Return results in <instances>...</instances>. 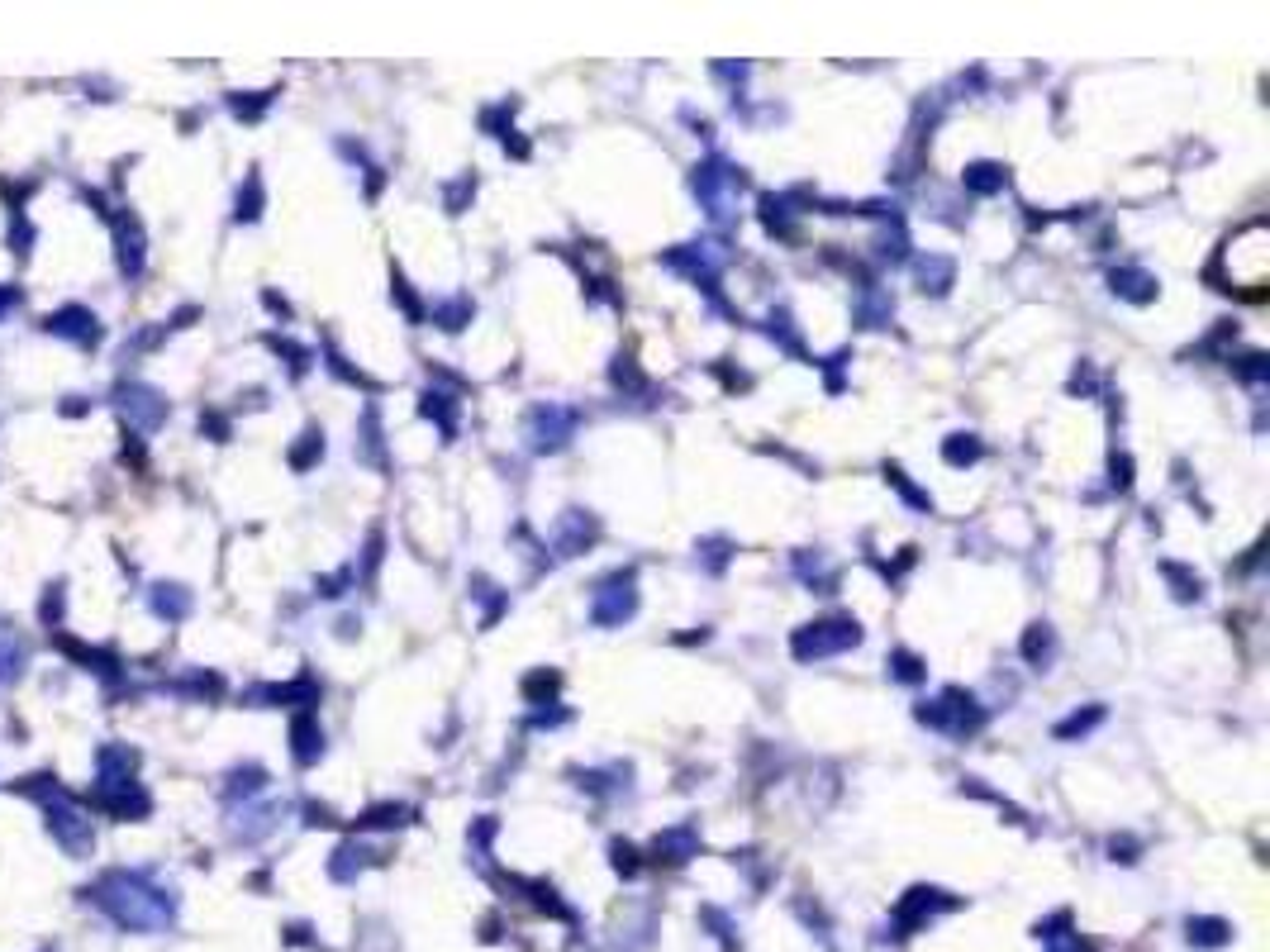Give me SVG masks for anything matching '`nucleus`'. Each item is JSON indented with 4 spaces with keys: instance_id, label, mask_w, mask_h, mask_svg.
<instances>
[{
    "instance_id": "nucleus-2",
    "label": "nucleus",
    "mask_w": 1270,
    "mask_h": 952,
    "mask_svg": "<svg viewBox=\"0 0 1270 952\" xmlns=\"http://www.w3.org/2000/svg\"><path fill=\"white\" fill-rule=\"evenodd\" d=\"M15 300H20V291H0V315H5V310H10Z\"/></svg>"
},
{
    "instance_id": "nucleus-1",
    "label": "nucleus",
    "mask_w": 1270,
    "mask_h": 952,
    "mask_svg": "<svg viewBox=\"0 0 1270 952\" xmlns=\"http://www.w3.org/2000/svg\"><path fill=\"white\" fill-rule=\"evenodd\" d=\"M48 329H53V333H67V338H81V343H91V338H96V320H91L86 310H76V305H72V310L53 315V320H48Z\"/></svg>"
}]
</instances>
